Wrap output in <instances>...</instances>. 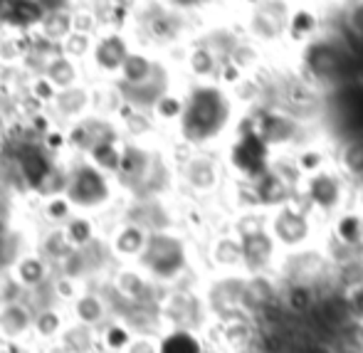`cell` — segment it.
Segmentation results:
<instances>
[{
	"instance_id": "obj_1",
	"label": "cell",
	"mask_w": 363,
	"mask_h": 353,
	"mask_svg": "<svg viewBox=\"0 0 363 353\" xmlns=\"http://www.w3.org/2000/svg\"><path fill=\"white\" fill-rule=\"evenodd\" d=\"M225 116L223 101H220L218 91H201L196 94V99L188 106V116H186V131L188 136H211L213 131L220 126Z\"/></svg>"
},
{
	"instance_id": "obj_2",
	"label": "cell",
	"mask_w": 363,
	"mask_h": 353,
	"mask_svg": "<svg viewBox=\"0 0 363 353\" xmlns=\"http://www.w3.org/2000/svg\"><path fill=\"white\" fill-rule=\"evenodd\" d=\"M0 13L18 25H28L40 18V8L30 0H0Z\"/></svg>"
},
{
	"instance_id": "obj_3",
	"label": "cell",
	"mask_w": 363,
	"mask_h": 353,
	"mask_svg": "<svg viewBox=\"0 0 363 353\" xmlns=\"http://www.w3.org/2000/svg\"><path fill=\"white\" fill-rule=\"evenodd\" d=\"M148 259H151V264L158 272H171L178 264V259H181V254H178V247L171 240H156V242L151 245Z\"/></svg>"
},
{
	"instance_id": "obj_4",
	"label": "cell",
	"mask_w": 363,
	"mask_h": 353,
	"mask_svg": "<svg viewBox=\"0 0 363 353\" xmlns=\"http://www.w3.org/2000/svg\"><path fill=\"white\" fill-rule=\"evenodd\" d=\"M72 196L79 203H91V201H96V198H101L104 196V186H101L99 176H94L91 171H82L72 188Z\"/></svg>"
},
{
	"instance_id": "obj_5",
	"label": "cell",
	"mask_w": 363,
	"mask_h": 353,
	"mask_svg": "<svg viewBox=\"0 0 363 353\" xmlns=\"http://www.w3.org/2000/svg\"><path fill=\"white\" fill-rule=\"evenodd\" d=\"M23 168H25V176L30 178V183H40L48 173V161L43 158L40 151H25L23 153Z\"/></svg>"
},
{
	"instance_id": "obj_6",
	"label": "cell",
	"mask_w": 363,
	"mask_h": 353,
	"mask_svg": "<svg viewBox=\"0 0 363 353\" xmlns=\"http://www.w3.org/2000/svg\"><path fill=\"white\" fill-rule=\"evenodd\" d=\"M163 353H198V344L191 336H171V339L163 344Z\"/></svg>"
},
{
	"instance_id": "obj_7",
	"label": "cell",
	"mask_w": 363,
	"mask_h": 353,
	"mask_svg": "<svg viewBox=\"0 0 363 353\" xmlns=\"http://www.w3.org/2000/svg\"><path fill=\"white\" fill-rule=\"evenodd\" d=\"M84 235H86V228L84 225H79V228H77V237H84Z\"/></svg>"
}]
</instances>
